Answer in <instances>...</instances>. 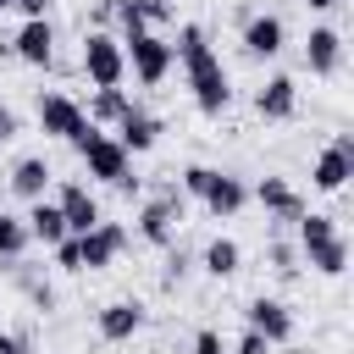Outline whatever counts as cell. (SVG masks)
<instances>
[{
  "label": "cell",
  "mask_w": 354,
  "mask_h": 354,
  "mask_svg": "<svg viewBox=\"0 0 354 354\" xmlns=\"http://www.w3.org/2000/svg\"><path fill=\"white\" fill-rule=\"evenodd\" d=\"M0 354H28V343H22V337H11V332H0Z\"/></svg>",
  "instance_id": "obj_34"
},
{
  "label": "cell",
  "mask_w": 354,
  "mask_h": 354,
  "mask_svg": "<svg viewBox=\"0 0 354 354\" xmlns=\"http://www.w3.org/2000/svg\"><path fill=\"white\" fill-rule=\"evenodd\" d=\"M155 138H160V122H155V116H144L138 105H133V111L116 122V144H122L127 155H144V149H155Z\"/></svg>",
  "instance_id": "obj_18"
},
{
  "label": "cell",
  "mask_w": 354,
  "mask_h": 354,
  "mask_svg": "<svg viewBox=\"0 0 354 354\" xmlns=\"http://www.w3.org/2000/svg\"><path fill=\"white\" fill-rule=\"evenodd\" d=\"M171 61H183V72H188V88H194V105H199L205 116H221V111L232 105L227 66H221V55L210 50V33H205L199 22H183V28H177Z\"/></svg>",
  "instance_id": "obj_1"
},
{
  "label": "cell",
  "mask_w": 354,
  "mask_h": 354,
  "mask_svg": "<svg viewBox=\"0 0 354 354\" xmlns=\"http://www.w3.org/2000/svg\"><path fill=\"white\" fill-rule=\"evenodd\" d=\"M22 249H28V227H22V216H6V210H0V266H17Z\"/></svg>",
  "instance_id": "obj_24"
},
{
  "label": "cell",
  "mask_w": 354,
  "mask_h": 354,
  "mask_svg": "<svg viewBox=\"0 0 354 354\" xmlns=\"http://www.w3.org/2000/svg\"><path fill=\"white\" fill-rule=\"evenodd\" d=\"M282 39H288V28H282V17H271V11H260V17L243 22V50H249L254 61L282 55Z\"/></svg>",
  "instance_id": "obj_14"
},
{
  "label": "cell",
  "mask_w": 354,
  "mask_h": 354,
  "mask_svg": "<svg viewBox=\"0 0 354 354\" xmlns=\"http://www.w3.org/2000/svg\"><path fill=\"white\" fill-rule=\"evenodd\" d=\"M183 277H188V260H183V254H171V260H166V288H171V282H183Z\"/></svg>",
  "instance_id": "obj_32"
},
{
  "label": "cell",
  "mask_w": 354,
  "mask_h": 354,
  "mask_svg": "<svg viewBox=\"0 0 354 354\" xmlns=\"http://www.w3.org/2000/svg\"><path fill=\"white\" fill-rule=\"evenodd\" d=\"M210 177H216V166H188V171H183V194H194V199H205V188H210Z\"/></svg>",
  "instance_id": "obj_26"
},
{
  "label": "cell",
  "mask_w": 354,
  "mask_h": 354,
  "mask_svg": "<svg viewBox=\"0 0 354 354\" xmlns=\"http://www.w3.org/2000/svg\"><path fill=\"white\" fill-rule=\"evenodd\" d=\"M194 354H227V343H221V332H210V326H199V332H194Z\"/></svg>",
  "instance_id": "obj_28"
},
{
  "label": "cell",
  "mask_w": 354,
  "mask_h": 354,
  "mask_svg": "<svg viewBox=\"0 0 354 354\" xmlns=\"http://www.w3.org/2000/svg\"><path fill=\"white\" fill-rule=\"evenodd\" d=\"M232 354H271V343H266L260 332H249V326H243V337L232 343Z\"/></svg>",
  "instance_id": "obj_29"
},
{
  "label": "cell",
  "mask_w": 354,
  "mask_h": 354,
  "mask_svg": "<svg viewBox=\"0 0 354 354\" xmlns=\"http://www.w3.org/2000/svg\"><path fill=\"white\" fill-rule=\"evenodd\" d=\"M127 111H133L127 88H94V100H88V111H83V116H88V122L100 127V122H122Z\"/></svg>",
  "instance_id": "obj_22"
},
{
  "label": "cell",
  "mask_w": 354,
  "mask_h": 354,
  "mask_svg": "<svg viewBox=\"0 0 354 354\" xmlns=\"http://www.w3.org/2000/svg\"><path fill=\"white\" fill-rule=\"evenodd\" d=\"M55 205H61V216H66V232H72V238L105 221V216H100V199H94V194L83 188V183H61V194H55Z\"/></svg>",
  "instance_id": "obj_11"
},
{
  "label": "cell",
  "mask_w": 354,
  "mask_h": 354,
  "mask_svg": "<svg viewBox=\"0 0 354 354\" xmlns=\"http://www.w3.org/2000/svg\"><path fill=\"white\" fill-rule=\"evenodd\" d=\"M39 127L50 138H66V144H83L94 133V122L83 116V105L72 94H39Z\"/></svg>",
  "instance_id": "obj_5"
},
{
  "label": "cell",
  "mask_w": 354,
  "mask_h": 354,
  "mask_svg": "<svg viewBox=\"0 0 354 354\" xmlns=\"http://www.w3.org/2000/svg\"><path fill=\"white\" fill-rule=\"evenodd\" d=\"M238 260H243V249H238L232 238H210V243H205V271H210V277H232Z\"/></svg>",
  "instance_id": "obj_23"
},
{
  "label": "cell",
  "mask_w": 354,
  "mask_h": 354,
  "mask_svg": "<svg viewBox=\"0 0 354 354\" xmlns=\"http://www.w3.org/2000/svg\"><path fill=\"white\" fill-rule=\"evenodd\" d=\"M122 249H127V227H122V221H100V227H88V232H77V260H83V271H105Z\"/></svg>",
  "instance_id": "obj_8"
},
{
  "label": "cell",
  "mask_w": 354,
  "mask_h": 354,
  "mask_svg": "<svg viewBox=\"0 0 354 354\" xmlns=\"http://www.w3.org/2000/svg\"><path fill=\"white\" fill-rule=\"evenodd\" d=\"M55 266H61V271H83V260H77V238H61V243H55Z\"/></svg>",
  "instance_id": "obj_27"
},
{
  "label": "cell",
  "mask_w": 354,
  "mask_h": 354,
  "mask_svg": "<svg viewBox=\"0 0 354 354\" xmlns=\"http://www.w3.org/2000/svg\"><path fill=\"white\" fill-rule=\"evenodd\" d=\"M77 155H83V171L100 177V183H122V177H127V149H122L111 133H100V127L77 144Z\"/></svg>",
  "instance_id": "obj_6"
},
{
  "label": "cell",
  "mask_w": 354,
  "mask_h": 354,
  "mask_svg": "<svg viewBox=\"0 0 354 354\" xmlns=\"http://www.w3.org/2000/svg\"><path fill=\"white\" fill-rule=\"evenodd\" d=\"M254 111H260L266 122H288V116L299 111V83H293L288 72H277V77H266V88L254 94Z\"/></svg>",
  "instance_id": "obj_15"
},
{
  "label": "cell",
  "mask_w": 354,
  "mask_h": 354,
  "mask_svg": "<svg viewBox=\"0 0 354 354\" xmlns=\"http://www.w3.org/2000/svg\"><path fill=\"white\" fill-rule=\"evenodd\" d=\"M94 326H100L105 343H127V337L144 326V310H138L133 299H116V304H105V310L94 315Z\"/></svg>",
  "instance_id": "obj_17"
},
{
  "label": "cell",
  "mask_w": 354,
  "mask_h": 354,
  "mask_svg": "<svg viewBox=\"0 0 354 354\" xmlns=\"http://www.w3.org/2000/svg\"><path fill=\"white\" fill-rule=\"evenodd\" d=\"M138 11H144V28H149V22H166L171 17V0H138Z\"/></svg>",
  "instance_id": "obj_30"
},
{
  "label": "cell",
  "mask_w": 354,
  "mask_h": 354,
  "mask_svg": "<svg viewBox=\"0 0 354 354\" xmlns=\"http://www.w3.org/2000/svg\"><path fill=\"white\" fill-rule=\"evenodd\" d=\"M266 260H271V271H277V277H293V271H299V249H293V243H282V238H271V243H266Z\"/></svg>",
  "instance_id": "obj_25"
},
{
  "label": "cell",
  "mask_w": 354,
  "mask_h": 354,
  "mask_svg": "<svg viewBox=\"0 0 354 354\" xmlns=\"http://www.w3.org/2000/svg\"><path fill=\"white\" fill-rule=\"evenodd\" d=\"M299 249H304V260H310L321 277H343V266H348V238H343V232L310 238V243H299Z\"/></svg>",
  "instance_id": "obj_20"
},
{
  "label": "cell",
  "mask_w": 354,
  "mask_h": 354,
  "mask_svg": "<svg viewBox=\"0 0 354 354\" xmlns=\"http://www.w3.org/2000/svg\"><path fill=\"white\" fill-rule=\"evenodd\" d=\"M254 199L266 205L271 221H299V216H304V199H299V188H293L288 177H260V183H254Z\"/></svg>",
  "instance_id": "obj_13"
},
{
  "label": "cell",
  "mask_w": 354,
  "mask_h": 354,
  "mask_svg": "<svg viewBox=\"0 0 354 354\" xmlns=\"http://www.w3.org/2000/svg\"><path fill=\"white\" fill-rule=\"evenodd\" d=\"M11 55L28 61V66H50L55 61V28H50V17H28L11 33Z\"/></svg>",
  "instance_id": "obj_10"
},
{
  "label": "cell",
  "mask_w": 354,
  "mask_h": 354,
  "mask_svg": "<svg viewBox=\"0 0 354 354\" xmlns=\"http://www.w3.org/2000/svg\"><path fill=\"white\" fill-rule=\"evenodd\" d=\"M17 127H22V122H17V111H11V105H0V144H11V138H17Z\"/></svg>",
  "instance_id": "obj_31"
},
{
  "label": "cell",
  "mask_w": 354,
  "mask_h": 354,
  "mask_svg": "<svg viewBox=\"0 0 354 354\" xmlns=\"http://www.w3.org/2000/svg\"><path fill=\"white\" fill-rule=\"evenodd\" d=\"M304 6H310V11H332L337 0H304Z\"/></svg>",
  "instance_id": "obj_35"
},
{
  "label": "cell",
  "mask_w": 354,
  "mask_h": 354,
  "mask_svg": "<svg viewBox=\"0 0 354 354\" xmlns=\"http://www.w3.org/2000/svg\"><path fill=\"white\" fill-rule=\"evenodd\" d=\"M44 188H50V166H44V155H22L17 166H11V194L17 199H44Z\"/></svg>",
  "instance_id": "obj_21"
},
{
  "label": "cell",
  "mask_w": 354,
  "mask_h": 354,
  "mask_svg": "<svg viewBox=\"0 0 354 354\" xmlns=\"http://www.w3.org/2000/svg\"><path fill=\"white\" fill-rule=\"evenodd\" d=\"M210 216H238L243 205H249V188L238 183V177H227V171H216L210 177V188H205V199H199Z\"/></svg>",
  "instance_id": "obj_19"
},
{
  "label": "cell",
  "mask_w": 354,
  "mask_h": 354,
  "mask_svg": "<svg viewBox=\"0 0 354 354\" xmlns=\"http://www.w3.org/2000/svg\"><path fill=\"white\" fill-rule=\"evenodd\" d=\"M22 227H28V243H44V249H55L61 238H72V232H66V216H61L55 199H33V210L22 216Z\"/></svg>",
  "instance_id": "obj_16"
},
{
  "label": "cell",
  "mask_w": 354,
  "mask_h": 354,
  "mask_svg": "<svg viewBox=\"0 0 354 354\" xmlns=\"http://www.w3.org/2000/svg\"><path fill=\"white\" fill-rule=\"evenodd\" d=\"M304 66L315 72V77H332L337 66H343V33L337 28H310V39H304Z\"/></svg>",
  "instance_id": "obj_12"
},
{
  "label": "cell",
  "mask_w": 354,
  "mask_h": 354,
  "mask_svg": "<svg viewBox=\"0 0 354 354\" xmlns=\"http://www.w3.org/2000/svg\"><path fill=\"white\" fill-rule=\"evenodd\" d=\"M122 55H127V66H133V77H138L144 88L166 83V72H171V44H166L160 33H149V28L127 33V39H122Z\"/></svg>",
  "instance_id": "obj_3"
},
{
  "label": "cell",
  "mask_w": 354,
  "mask_h": 354,
  "mask_svg": "<svg viewBox=\"0 0 354 354\" xmlns=\"http://www.w3.org/2000/svg\"><path fill=\"white\" fill-rule=\"evenodd\" d=\"M243 321H249V332H260L271 348L293 337V310H288L282 299H266V293H260V299H249V304H243Z\"/></svg>",
  "instance_id": "obj_9"
},
{
  "label": "cell",
  "mask_w": 354,
  "mask_h": 354,
  "mask_svg": "<svg viewBox=\"0 0 354 354\" xmlns=\"http://www.w3.org/2000/svg\"><path fill=\"white\" fill-rule=\"evenodd\" d=\"M83 72H88V83L94 88H122V77H127V55H122V39H111V33H83Z\"/></svg>",
  "instance_id": "obj_4"
},
{
  "label": "cell",
  "mask_w": 354,
  "mask_h": 354,
  "mask_svg": "<svg viewBox=\"0 0 354 354\" xmlns=\"http://www.w3.org/2000/svg\"><path fill=\"white\" fill-rule=\"evenodd\" d=\"M11 6H17L22 17H44V11H50V0H11Z\"/></svg>",
  "instance_id": "obj_33"
},
{
  "label": "cell",
  "mask_w": 354,
  "mask_h": 354,
  "mask_svg": "<svg viewBox=\"0 0 354 354\" xmlns=\"http://www.w3.org/2000/svg\"><path fill=\"white\" fill-rule=\"evenodd\" d=\"M177 227H183V188L177 183H160L155 199H144V210H138V238L166 249L177 238Z\"/></svg>",
  "instance_id": "obj_2"
},
{
  "label": "cell",
  "mask_w": 354,
  "mask_h": 354,
  "mask_svg": "<svg viewBox=\"0 0 354 354\" xmlns=\"http://www.w3.org/2000/svg\"><path fill=\"white\" fill-rule=\"evenodd\" d=\"M354 177V138L348 133H337L321 155H315V166H310V183L321 188V194H337L343 183Z\"/></svg>",
  "instance_id": "obj_7"
},
{
  "label": "cell",
  "mask_w": 354,
  "mask_h": 354,
  "mask_svg": "<svg viewBox=\"0 0 354 354\" xmlns=\"http://www.w3.org/2000/svg\"><path fill=\"white\" fill-rule=\"evenodd\" d=\"M6 6H11V0H0V11H6Z\"/></svg>",
  "instance_id": "obj_36"
}]
</instances>
